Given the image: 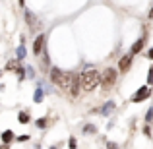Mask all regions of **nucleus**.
<instances>
[{"mask_svg": "<svg viewBox=\"0 0 153 149\" xmlns=\"http://www.w3.org/2000/svg\"><path fill=\"white\" fill-rule=\"evenodd\" d=\"M68 145H70V149H76V145H78V143H76V138H70Z\"/></svg>", "mask_w": 153, "mask_h": 149, "instance_id": "22", "label": "nucleus"}, {"mask_svg": "<svg viewBox=\"0 0 153 149\" xmlns=\"http://www.w3.org/2000/svg\"><path fill=\"white\" fill-rule=\"evenodd\" d=\"M147 58H151V60H153V49L147 50Z\"/></svg>", "mask_w": 153, "mask_h": 149, "instance_id": "26", "label": "nucleus"}, {"mask_svg": "<svg viewBox=\"0 0 153 149\" xmlns=\"http://www.w3.org/2000/svg\"><path fill=\"white\" fill-rule=\"evenodd\" d=\"M18 120H19V122H22V124H27V122H29V114H27V112H19V114H18Z\"/></svg>", "mask_w": 153, "mask_h": 149, "instance_id": "13", "label": "nucleus"}, {"mask_svg": "<svg viewBox=\"0 0 153 149\" xmlns=\"http://www.w3.org/2000/svg\"><path fill=\"white\" fill-rule=\"evenodd\" d=\"M25 52H27V50H25V47L19 45V47H18V50H16V54H18V58H19V60H23V58H25Z\"/></svg>", "mask_w": 153, "mask_h": 149, "instance_id": "15", "label": "nucleus"}, {"mask_svg": "<svg viewBox=\"0 0 153 149\" xmlns=\"http://www.w3.org/2000/svg\"><path fill=\"white\" fill-rule=\"evenodd\" d=\"M72 82H74V74H62V78H60V82H58V87L64 89V91H70Z\"/></svg>", "mask_w": 153, "mask_h": 149, "instance_id": "4", "label": "nucleus"}, {"mask_svg": "<svg viewBox=\"0 0 153 149\" xmlns=\"http://www.w3.org/2000/svg\"><path fill=\"white\" fill-rule=\"evenodd\" d=\"M83 132H85V134H95L97 128H95L93 124H87V126H83Z\"/></svg>", "mask_w": 153, "mask_h": 149, "instance_id": "16", "label": "nucleus"}, {"mask_svg": "<svg viewBox=\"0 0 153 149\" xmlns=\"http://www.w3.org/2000/svg\"><path fill=\"white\" fill-rule=\"evenodd\" d=\"M116 70L114 68H107V70L103 72V76H101V83H103V87L105 89H108V87H112L116 83Z\"/></svg>", "mask_w": 153, "mask_h": 149, "instance_id": "2", "label": "nucleus"}, {"mask_svg": "<svg viewBox=\"0 0 153 149\" xmlns=\"http://www.w3.org/2000/svg\"><path fill=\"white\" fill-rule=\"evenodd\" d=\"M16 139H18V142H27V139H29V136H27V134H23V136H18Z\"/></svg>", "mask_w": 153, "mask_h": 149, "instance_id": "23", "label": "nucleus"}, {"mask_svg": "<svg viewBox=\"0 0 153 149\" xmlns=\"http://www.w3.org/2000/svg\"><path fill=\"white\" fill-rule=\"evenodd\" d=\"M151 85H153V66L147 72V87H151Z\"/></svg>", "mask_w": 153, "mask_h": 149, "instance_id": "17", "label": "nucleus"}, {"mask_svg": "<svg viewBox=\"0 0 153 149\" xmlns=\"http://www.w3.org/2000/svg\"><path fill=\"white\" fill-rule=\"evenodd\" d=\"M146 122H153V107L146 112Z\"/></svg>", "mask_w": 153, "mask_h": 149, "instance_id": "19", "label": "nucleus"}, {"mask_svg": "<svg viewBox=\"0 0 153 149\" xmlns=\"http://www.w3.org/2000/svg\"><path fill=\"white\" fill-rule=\"evenodd\" d=\"M101 83V74L97 70H87L82 74V89L83 91H93Z\"/></svg>", "mask_w": 153, "mask_h": 149, "instance_id": "1", "label": "nucleus"}, {"mask_svg": "<svg viewBox=\"0 0 153 149\" xmlns=\"http://www.w3.org/2000/svg\"><path fill=\"white\" fill-rule=\"evenodd\" d=\"M143 134H146V136H149V138H151V128H149V126H146V128H143Z\"/></svg>", "mask_w": 153, "mask_h": 149, "instance_id": "25", "label": "nucleus"}, {"mask_svg": "<svg viewBox=\"0 0 153 149\" xmlns=\"http://www.w3.org/2000/svg\"><path fill=\"white\" fill-rule=\"evenodd\" d=\"M151 95V87H147V85H143V87H140L138 91H136L134 95H132V103H140V101H146L147 97Z\"/></svg>", "mask_w": 153, "mask_h": 149, "instance_id": "3", "label": "nucleus"}, {"mask_svg": "<svg viewBox=\"0 0 153 149\" xmlns=\"http://www.w3.org/2000/svg\"><path fill=\"white\" fill-rule=\"evenodd\" d=\"M25 74H27V78H35V70L31 66H27L25 68Z\"/></svg>", "mask_w": 153, "mask_h": 149, "instance_id": "20", "label": "nucleus"}, {"mask_svg": "<svg viewBox=\"0 0 153 149\" xmlns=\"http://www.w3.org/2000/svg\"><path fill=\"white\" fill-rule=\"evenodd\" d=\"M130 66H132V54L122 56V58H120V62H118V70L120 72H128V70H130Z\"/></svg>", "mask_w": 153, "mask_h": 149, "instance_id": "6", "label": "nucleus"}, {"mask_svg": "<svg viewBox=\"0 0 153 149\" xmlns=\"http://www.w3.org/2000/svg\"><path fill=\"white\" fill-rule=\"evenodd\" d=\"M43 47H45V35H39L37 39H35V43H33V54H39V52L43 50Z\"/></svg>", "mask_w": 153, "mask_h": 149, "instance_id": "7", "label": "nucleus"}, {"mask_svg": "<svg viewBox=\"0 0 153 149\" xmlns=\"http://www.w3.org/2000/svg\"><path fill=\"white\" fill-rule=\"evenodd\" d=\"M25 19H27V25H29V27L35 25V16L31 14V12H25Z\"/></svg>", "mask_w": 153, "mask_h": 149, "instance_id": "14", "label": "nucleus"}, {"mask_svg": "<svg viewBox=\"0 0 153 149\" xmlns=\"http://www.w3.org/2000/svg\"><path fill=\"white\" fill-rule=\"evenodd\" d=\"M35 124H37V128H47V124H49V120H47V118H39V120H37Z\"/></svg>", "mask_w": 153, "mask_h": 149, "instance_id": "18", "label": "nucleus"}, {"mask_svg": "<svg viewBox=\"0 0 153 149\" xmlns=\"http://www.w3.org/2000/svg\"><path fill=\"white\" fill-rule=\"evenodd\" d=\"M147 18H149V19H153V6H151V10H149V14H147Z\"/></svg>", "mask_w": 153, "mask_h": 149, "instance_id": "27", "label": "nucleus"}, {"mask_svg": "<svg viewBox=\"0 0 153 149\" xmlns=\"http://www.w3.org/2000/svg\"><path fill=\"white\" fill-rule=\"evenodd\" d=\"M0 76H2V72H0Z\"/></svg>", "mask_w": 153, "mask_h": 149, "instance_id": "28", "label": "nucleus"}, {"mask_svg": "<svg viewBox=\"0 0 153 149\" xmlns=\"http://www.w3.org/2000/svg\"><path fill=\"white\" fill-rule=\"evenodd\" d=\"M114 107H116V105H114V101H108V103H105V105H103V108H101L99 112L107 116V114H111V112L114 110Z\"/></svg>", "mask_w": 153, "mask_h": 149, "instance_id": "10", "label": "nucleus"}, {"mask_svg": "<svg viewBox=\"0 0 153 149\" xmlns=\"http://www.w3.org/2000/svg\"><path fill=\"white\" fill-rule=\"evenodd\" d=\"M107 149H118V145H116L114 142H108L107 143Z\"/></svg>", "mask_w": 153, "mask_h": 149, "instance_id": "24", "label": "nucleus"}, {"mask_svg": "<svg viewBox=\"0 0 153 149\" xmlns=\"http://www.w3.org/2000/svg\"><path fill=\"white\" fill-rule=\"evenodd\" d=\"M79 89H82V76H74V82H72L70 95H72V97H78V95H79Z\"/></svg>", "mask_w": 153, "mask_h": 149, "instance_id": "5", "label": "nucleus"}, {"mask_svg": "<svg viewBox=\"0 0 153 149\" xmlns=\"http://www.w3.org/2000/svg\"><path fill=\"white\" fill-rule=\"evenodd\" d=\"M43 95H45V91H43L41 87H37V89H35V95H33V101H35V103H41Z\"/></svg>", "mask_w": 153, "mask_h": 149, "instance_id": "12", "label": "nucleus"}, {"mask_svg": "<svg viewBox=\"0 0 153 149\" xmlns=\"http://www.w3.org/2000/svg\"><path fill=\"white\" fill-rule=\"evenodd\" d=\"M0 138H2V142H4V143H10L12 139H14V134H12L10 130H6V132H2V136H0Z\"/></svg>", "mask_w": 153, "mask_h": 149, "instance_id": "11", "label": "nucleus"}, {"mask_svg": "<svg viewBox=\"0 0 153 149\" xmlns=\"http://www.w3.org/2000/svg\"><path fill=\"white\" fill-rule=\"evenodd\" d=\"M23 74H25V72H23L22 68H18V70H16V76H18L19 79H23V78H25V76H23Z\"/></svg>", "mask_w": 153, "mask_h": 149, "instance_id": "21", "label": "nucleus"}, {"mask_svg": "<svg viewBox=\"0 0 153 149\" xmlns=\"http://www.w3.org/2000/svg\"><path fill=\"white\" fill-rule=\"evenodd\" d=\"M62 74H64V72L60 70V68H52V70H51V82L58 85V82H60V78H62Z\"/></svg>", "mask_w": 153, "mask_h": 149, "instance_id": "8", "label": "nucleus"}, {"mask_svg": "<svg viewBox=\"0 0 153 149\" xmlns=\"http://www.w3.org/2000/svg\"><path fill=\"white\" fill-rule=\"evenodd\" d=\"M143 43H146V37L138 39V41H136L134 45H132V50H130V54H132V56H134V54H138V52L143 49Z\"/></svg>", "mask_w": 153, "mask_h": 149, "instance_id": "9", "label": "nucleus"}]
</instances>
